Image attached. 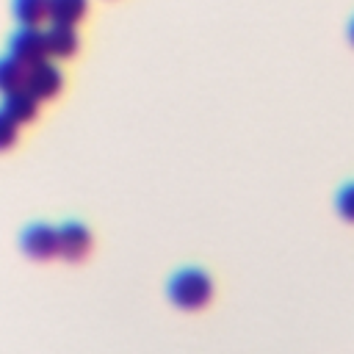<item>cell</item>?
<instances>
[{
	"mask_svg": "<svg viewBox=\"0 0 354 354\" xmlns=\"http://www.w3.org/2000/svg\"><path fill=\"white\" fill-rule=\"evenodd\" d=\"M210 293H213L210 279H207L202 271H196V268L180 271V274L171 279V285H169L171 301H174L177 307H183V310H199L202 304H207Z\"/></svg>",
	"mask_w": 354,
	"mask_h": 354,
	"instance_id": "obj_1",
	"label": "cell"
},
{
	"mask_svg": "<svg viewBox=\"0 0 354 354\" xmlns=\"http://www.w3.org/2000/svg\"><path fill=\"white\" fill-rule=\"evenodd\" d=\"M8 50H11V58L19 61L25 69H30L33 64L44 61L47 55V47H44V33L39 28H25L19 25V30L11 36L8 41Z\"/></svg>",
	"mask_w": 354,
	"mask_h": 354,
	"instance_id": "obj_2",
	"label": "cell"
},
{
	"mask_svg": "<svg viewBox=\"0 0 354 354\" xmlns=\"http://www.w3.org/2000/svg\"><path fill=\"white\" fill-rule=\"evenodd\" d=\"M61 83H64V77H61V69L53 64V61H39V64H33L30 69H28V75H25V88L36 97V100H50V97H55L58 94V88H61Z\"/></svg>",
	"mask_w": 354,
	"mask_h": 354,
	"instance_id": "obj_3",
	"label": "cell"
},
{
	"mask_svg": "<svg viewBox=\"0 0 354 354\" xmlns=\"http://www.w3.org/2000/svg\"><path fill=\"white\" fill-rule=\"evenodd\" d=\"M22 249L33 260H50L53 254H58V230H53L47 224H33L22 235Z\"/></svg>",
	"mask_w": 354,
	"mask_h": 354,
	"instance_id": "obj_4",
	"label": "cell"
},
{
	"mask_svg": "<svg viewBox=\"0 0 354 354\" xmlns=\"http://www.w3.org/2000/svg\"><path fill=\"white\" fill-rule=\"evenodd\" d=\"M91 249V235L83 224H64L58 230V254L66 260H83Z\"/></svg>",
	"mask_w": 354,
	"mask_h": 354,
	"instance_id": "obj_5",
	"label": "cell"
},
{
	"mask_svg": "<svg viewBox=\"0 0 354 354\" xmlns=\"http://www.w3.org/2000/svg\"><path fill=\"white\" fill-rule=\"evenodd\" d=\"M44 47H47V55L53 58H69L75 50H77V33L72 25H50L44 30Z\"/></svg>",
	"mask_w": 354,
	"mask_h": 354,
	"instance_id": "obj_6",
	"label": "cell"
},
{
	"mask_svg": "<svg viewBox=\"0 0 354 354\" xmlns=\"http://www.w3.org/2000/svg\"><path fill=\"white\" fill-rule=\"evenodd\" d=\"M3 111H6L17 124H25V122H30V119L36 116V111H39V100H36L25 86H22V88H17V91L6 94Z\"/></svg>",
	"mask_w": 354,
	"mask_h": 354,
	"instance_id": "obj_7",
	"label": "cell"
},
{
	"mask_svg": "<svg viewBox=\"0 0 354 354\" xmlns=\"http://www.w3.org/2000/svg\"><path fill=\"white\" fill-rule=\"evenodd\" d=\"M86 14V0H47V17L55 25H72L80 22Z\"/></svg>",
	"mask_w": 354,
	"mask_h": 354,
	"instance_id": "obj_8",
	"label": "cell"
},
{
	"mask_svg": "<svg viewBox=\"0 0 354 354\" xmlns=\"http://www.w3.org/2000/svg\"><path fill=\"white\" fill-rule=\"evenodd\" d=\"M14 17L25 28H39L47 17V0H14Z\"/></svg>",
	"mask_w": 354,
	"mask_h": 354,
	"instance_id": "obj_9",
	"label": "cell"
},
{
	"mask_svg": "<svg viewBox=\"0 0 354 354\" xmlns=\"http://www.w3.org/2000/svg\"><path fill=\"white\" fill-rule=\"evenodd\" d=\"M25 75H28V69L19 61H14L11 55L0 58V94H11V91L22 88L25 86Z\"/></svg>",
	"mask_w": 354,
	"mask_h": 354,
	"instance_id": "obj_10",
	"label": "cell"
},
{
	"mask_svg": "<svg viewBox=\"0 0 354 354\" xmlns=\"http://www.w3.org/2000/svg\"><path fill=\"white\" fill-rule=\"evenodd\" d=\"M17 122L0 108V149H8L14 141H17Z\"/></svg>",
	"mask_w": 354,
	"mask_h": 354,
	"instance_id": "obj_11",
	"label": "cell"
},
{
	"mask_svg": "<svg viewBox=\"0 0 354 354\" xmlns=\"http://www.w3.org/2000/svg\"><path fill=\"white\" fill-rule=\"evenodd\" d=\"M337 210H340L343 218L354 221V183L340 191V196H337Z\"/></svg>",
	"mask_w": 354,
	"mask_h": 354,
	"instance_id": "obj_12",
	"label": "cell"
},
{
	"mask_svg": "<svg viewBox=\"0 0 354 354\" xmlns=\"http://www.w3.org/2000/svg\"><path fill=\"white\" fill-rule=\"evenodd\" d=\"M348 39H351V44H354V22L348 25Z\"/></svg>",
	"mask_w": 354,
	"mask_h": 354,
	"instance_id": "obj_13",
	"label": "cell"
}]
</instances>
